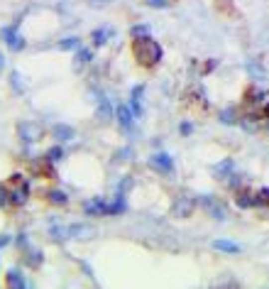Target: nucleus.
<instances>
[{
	"mask_svg": "<svg viewBox=\"0 0 269 289\" xmlns=\"http://www.w3.org/2000/svg\"><path fill=\"white\" fill-rule=\"evenodd\" d=\"M132 54H135V59L142 64V66H157L159 61H162V47L154 42V39H150V37H142V39H135L132 42Z\"/></svg>",
	"mask_w": 269,
	"mask_h": 289,
	"instance_id": "1",
	"label": "nucleus"
},
{
	"mask_svg": "<svg viewBox=\"0 0 269 289\" xmlns=\"http://www.w3.org/2000/svg\"><path fill=\"white\" fill-rule=\"evenodd\" d=\"M7 189H10L12 206H25V203H27V199H30V181H27L22 174H12Z\"/></svg>",
	"mask_w": 269,
	"mask_h": 289,
	"instance_id": "2",
	"label": "nucleus"
},
{
	"mask_svg": "<svg viewBox=\"0 0 269 289\" xmlns=\"http://www.w3.org/2000/svg\"><path fill=\"white\" fill-rule=\"evenodd\" d=\"M0 37H2V42H5V44H7L12 52H20V49H25V37L17 32V22H15V25H7V27H2Z\"/></svg>",
	"mask_w": 269,
	"mask_h": 289,
	"instance_id": "3",
	"label": "nucleus"
},
{
	"mask_svg": "<svg viewBox=\"0 0 269 289\" xmlns=\"http://www.w3.org/2000/svg\"><path fill=\"white\" fill-rule=\"evenodd\" d=\"M201 206L208 211V216L218 218V221H225V218H228V208L218 201L215 196H210V194H208V196H201Z\"/></svg>",
	"mask_w": 269,
	"mask_h": 289,
	"instance_id": "4",
	"label": "nucleus"
},
{
	"mask_svg": "<svg viewBox=\"0 0 269 289\" xmlns=\"http://www.w3.org/2000/svg\"><path fill=\"white\" fill-rule=\"evenodd\" d=\"M17 135L22 138V143H37L42 138V128L37 123H20L17 125Z\"/></svg>",
	"mask_w": 269,
	"mask_h": 289,
	"instance_id": "5",
	"label": "nucleus"
},
{
	"mask_svg": "<svg viewBox=\"0 0 269 289\" xmlns=\"http://www.w3.org/2000/svg\"><path fill=\"white\" fill-rule=\"evenodd\" d=\"M150 167H154L157 172L172 174V172H174V159H172L169 154L159 152V154H152V157H150Z\"/></svg>",
	"mask_w": 269,
	"mask_h": 289,
	"instance_id": "6",
	"label": "nucleus"
},
{
	"mask_svg": "<svg viewBox=\"0 0 269 289\" xmlns=\"http://www.w3.org/2000/svg\"><path fill=\"white\" fill-rule=\"evenodd\" d=\"M193 211H196V201H193V199H188V196H181V199H177L174 208H172V213H174L177 218H188Z\"/></svg>",
	"mask_w": 269,
	"mask_h": 289,
	"instance_id": "7",
	"label": "nucleus"
},
{
	"mask_svg": "<svg viewBox=\"0 0 269 289\" xmlns=\"http://www.w3.org/2000/svg\"><path fill=\"white\" fill-rule=\"evenodd\" d=\"M130 108L137 118L145 116V86H135L132 88V98H130Z\"/></svg>",
	"mask_w": 269,
	"mask_h": 289,
	"instance_id": "8",
	"label": "nucleus"
},
{
	"mask_svg": "<svg viewBox=\"0 0 269 289\" xmlns=\"http://www.w3.org/2000/svg\"><path fill=\"white\" fill-rule=\"evenodd\" d=\"M115 116H118V123H120L122 130H132V125H135V113H132L130 106H118Z\"/></svg>",
	"mask_w": 269,
	"mask_h": 289,
	"instance_id": "9",
	"label": "nucleus"
},
{
	"mask_svg": "<svg viewBox=\"0 0 269 289\" xmlns=\"http://www.w3.org/2000/svg\"><path fill=\"white\" fill-rule=\"evenodd\" d=\"M69 235H71V238L86 240V238H95V228L89 226V223H71V226H69Z\"/></svg>",
	"mask_w": 269,
	"mask_h": 289,
	"instance_id": "10",
	"label": "nucleus"
},
{
	"mask_svg": "<svg viewBox=\"0 0 269 289\" xmlns=\"http://www.w3.org/2000/svg\"><path fill=\"white\" fill-rule=\"evenodd\" d=\"M98 120L100 123H108L113 118V106H110V98H105L103 93H98Z\"/></svg>",
	"mask_w": 269,
	"mask_h": 289,
	"instance_id": "11",
	"label": "nucleus"
},
{
	"mask_svg": "<svg viewBox=\"0 0 269 289\" xmlns=\"http://www.w3.org/2000/svg\"><path fill=\"white\" fill-rule=\"evenodd\" d=\"M105 211H108V203L103 201L100 196L84 203V213H89V216H105Z\"/></svg>",
	"mask_w": 269,
	"mask_h": 289,
	"instance_id": "12",
	"label": "nucleus"
},
{
	"mask_svg": "<svg viewBox=\"0 0 269 289\" xmlns=\"http://www.w3.org/2000/svg\"><path fill=\"white\" fill-rule=\"evenodd\" d=\"M262 201V196H257V194H252V191H242L238 196V206L240 208H255V206H260Z\"/></svg>",
	"mask_w": 269,
	"mask_h": 289,
	"instance_id": "13",
	"label": "nucleus"
},
{
	"mask_svg": "<svg viewBox=\"0 0 269 289\" xmlns=\"http://www.w3.org/2000/svg\"><path fill=\"white\" fill-rule=\"evenodd\" d=\"M52 135H54V138H57V140H61V143H66V140H74V138H76V130H74V128H71V125H54V128H52Z\"/></svg>",
	"mask_w": 269,
	"mask_h": 289,
	"instance_id": "14",
	"label": "nucleus"
},
{
	"mask_svg": "<svg viewBox=\"0 0 269 289\" xmlns=\"http://www.w3.org/2000/svg\"><path fill=\"white\" fill-rule=\"evenodd\" d=\"M113 34H115V29H113V27H98L93 34H90V39H93V44H95V47H103V44H105Z\"/></svg>",
	"mask_w": 269,
	"mask_h": 289,
	"instance_id": "15",
	"label": "nucleus"
},
{
	"mask_svg": "<svg viewBox=\"0 0 269 289\" xmlns=\"http://www.w3.org/2000/svg\"><path fill=\"white\" fill-rule=\"evenodd\" d=\"M213 248H215L218 253H230V255H238L240 250H242L238 243H233V240H215Z\"/></svg>",
	"mask_w": 269,
	"mask_h": 289,
	"instance_id": "16",
	"label": "nucleus"
},
{
	"mask_svg": "<svg viewBox=\"0 0 269 289\" xmlns=\"http://www.w3.org/2000/svg\"><path fill=\"white\" fill-rule=\"evenodd\" d=\"M5 285H7V287H27V280L22 277L20 270H10L7 277H5Z\"/></svg>",
	"mask_w": 269,
	"mask_h": 289,
	"instance_id": "17",
	"label": "nucleus"
},
{
	"mask_svg": "<svg viewBox=\"0 0 269 289\" xmlns=\"http://www.w3.org/2000/svg\"><path fill=\"white\" fill-rule=\"evenodd\" d=\"M49 238H52V240H57V243L66 240V238H71V235H69V226H59V223H52V226H49Z\"/></svg>",
	"mask_w": 269,
	"mask_h": 289,
	"instance_id": "18",
	"label": "nucleus"
},
{
	"mask_svg": "<svg viewBox=\"0 0 269 289\" xmlns=\"http://www.w3.org/2000/svg\"><path fill=\"white\" fill-rule=\"evenodd\" d=\"M245 98H247L250 103H265V101H267V91H265V88L252 86V88H247Z\"/></svg>",
	"mask_w": 269,
	"mask_h": 289,
	"instance_id": "19",
	"label": "nucleus"
},
{
	"mask_svg": "<svg viewBox=\"0 0 269 289\" xmlns=\"http://www.w3.org/2000/svg\"><path fill=\"white\" fill-rule=\"evenodd\" d=\"M233 159H223V162H218L215 167H213V174L218 176V179H223V176H228V174L233 172Z\"/></svg>",
	"mask_w": 269,
	"mask_h": 289,
	"instance_id": "20",
	"label": "nucleus"
},
{
	"mask_svg": "<svg viewBox=\"0 0 269 289\" xmlns=\"http://www.w3.org/2000/svg\"><path fill=\"white\" fill-rule=\"evenodd\" d=\"M127 208V203H125V196L122 194H118V199L113 203H108V211H105V216H115V213H122Z\"/></svg>",
	"mask_w": 269,
	"mask_h": 289,
	"instance_id": "21",
	"label": "nucleus"
},
{
	"mask_svg": "<svg viewBox=\"0 0 269 289\" xmlns=\"http://www.w3.org/2000/svg\"><path fill=\"white\" fill-rule=\"evenodd\" d=\"M47 199H49V203H57V206H66V203H69V196H66L64 191H59V189H52V191L47 194Z\"/></svg>",
	"mask_w": 269,
	"mask_h": 289,
	"instance_id": "22",
	"label": "nucleus"
},
{
	"mask_svg": "<svg viewBox=\"0 0 269 289\" xmlns=\"http://www.w3.org/2000/svg\"><path fill=\"white\" fill-rule=\"evenodd\" d=\"M81 47V39L79 37H64L59 42V49H64V52H69V49H79Z\"/></svg>",
	"mask_w": 269,
	"mask_h": 289,
	"instance_id": "23",
	"label": "nucleus"
},
{
	"mask_svg": "<svg viewBox=\"0 0 269 289\" xmlns=\"http://www.w3.org/2000/svg\"><path fill=\"white\" fill-rule=\"evenodd\" d=\"M42 250H30L27 255H25V265H30V267H39L42 265Z\"/></svg>",
	"mask_w": 269,
	"mask_h": 289,
	"instance_id": "24",
	"label": "nucleus"
},
{
	"mask_svg": "<svg viewBox=\"0 0 269 289\" xmlns=\"http://www.w3.org/2000/svg\"><path fill=\"white\" fill-rule=\"evenodd\" d=\"M61 157H64V149H61V147H49V149H47V154H44V159H47L49 164L59 162Z\"/></svg>",
	"mask_w": 269,
	"mask_h": 289,
	"instance_id": "25",
	"label": "nucleus"
},
{
	"mask_svg": "<svg viewBox=\"0 0 269 289\" xmlns=\"http://www.w3.org/2000/svg\"><path fill=\"white\" fill-rule=\"evenodd\" d=\"M12 206V199H10V189L5 184H0V208H7Z\"/></svg>",
	"mask_w": 269,
	"mask_h": 289,
	"instance_id": "26",
	"label": "nucleus"
},
{
	"mask_svg": "<svg viewBox=\"0 0 269 289\" xmlns=\"http://www.w3.org/2000/svg\"><path fill=\"white\" fill-rule=\"evenodd\" d=\"M220 123L235 125V123H238V118H235V111H233V108H225V111H220Z\"/></svg>",
	"mask_w": 269,
	"mask_h": 289,
	"instance_id": "27",
	"label": "nucleus"
},
{
	"mask_svg": "<svg viewBox=\"0 0 269 289\" xmlns=\"http://www.w3.org/2000/svg\"><path fill=\"white\" fill-rule=\"evenodd\" d=\"M142 37H150V25H135L132 27V39H142Z\"/></svg>",
	"mask_w": 269,
	"mask_h": 289,
	"instance_id": "28",
	"label": "nucleus"
},
{
	"mask_svg": "<svg viewBox=\"0 0 269 289\" xmlns=\"http://www.w3.org/2000/svg\"><path fill=\"white\" fill-rule=\"evenodd\" d=\"M132 186H135V179H132V176H125V179L120 181V186H118V194H122V196H125V194H127V191H130Z\"/></svg>",
	"mask_w": 269,
	"mask_h": 289,
	"instance_id": "29",
	"label": "nucleus"
},
{
	"mask_svg": "<svg viewBox=\"0 0 269 289\" xmlns=\"http://www.w3.org/2000/svg\"><path fill=\"white\" fill-rule=\"evenodd\" d=\"M90 59H93V52H90V49H86V47L76 52V61H79V64H89Z\"/></svg>",
	"mask_w": 269,
	"mask_h": 289,
	"instance_id": "30",
	"label": "nucleus"
},
{
	"mask_svg": "<svg viewBox=\"0 0 269 289\" xmlns=\"http://www.w3.org/2000/svg\"><path fill=\"white\" fill-rule=\"evenodd\" d=\"M115 159H118V162H127V159H132V149H130V147H122L118 154H115Z\"/></svg>",
	"mask_w": 269,
	"mask_h": 289,
	"instance_id": "31",
	"label": "nucleus"
},
{
	"mask_svg": "<svg viewBox=\"0 0 269 289\" xmlns=\"http://www.w3.org/2000/svg\"><path fill=\"white\" fill-rule=\"evenodd\" d=\"M10 84H12V86L17 88L20 93L25 91V86H22V81H20V74H17V71H12V76H10Z\"/></svg>",
	"mask_w": 269,
	"mask_h": 289,
	"instance_id": "32",
	"label": "nucleus"
},
{
	"mask_svg": "<svg viewBox=\"0 0 269 289\" xmlns=\"http://www.w3.org/2000/svg\"><path fill=\"white\" fill-rule=\"evenodd\" d=\"M181 135H191V133H193V125H191V123H181Z\"/></svg>",
	"mask_w": 269,
	"mask_h": 289,
	"instance_id": "33",
	"label": "nucleus"
},
{
	"mask_svg": "<svg viewBox=\"0 0 269 289\" xmlns=\"http://www.w3.org/2000/svg\"><path fill=\"white\" fill-rule=\"evenodd\" d=\"M145 2H147V5H152V7H167V5H169L167 0H145Z\"/></svg>",
	"mask_w": 269,
	"mask_h": 289,
	"instance_id": "34",
	"label": "nucleus"
},
{
	"mask_svg": "<svg viewBox=\"0 0 269 289\" xmlns=\"http://www.w3.org/2000/svg\"><path fill=\"white\" fill-rule=\"evenodd\" d=\"M10 243H12V235L2 233V235H0V248H5V245H10Z\"/></svg>",
	"mask_w": 269,
	"mask_h": 289,
	"instance_id": "35",
	"label": "nucleus"
},
{
	"mask_svg": "<svg viewBox=\"0 0 269 289\" xmlns=\"http://www.w3.org/2000/svg\"><path fill=\"white\" fill-rule=\"evenodd\" d=\"M247 69H250V71H252V74H255V76H265V71H262V69H260V66H255V64H250V66H247Z\"/></svg>",
	"mask_w": 269,
	"mask_h": 289,
	"instance_id": "36",
	"label": "nucleus"
},
{
	"mask_svg": "<svg viewBox=\"0 0 269 289\" xmlns=\"http://www.w3.org/2000/svg\"><path fill=\"white\" fill-rule=\"evenodd\" d=\"M260 196H262V201H267V203H269V186H267V189H262V191H260Z\"/></svg>",
	"mask_w": 269,
	"mask_h": 289,
	"instance_id": "37",
	"label": "nucleus"
},
{
	"mask_svg": "<svg viewBox=\"0 0 269 289\" xmlns=\"http://www.w3.org/2000/svg\"><path fill=\"white\" fill-rule=\"evenodd\" d=\"M0 69H2V54H0Z\"/></svg>",
	"mask_w": 269,
	"mask_h": 289,
	"instance_id": "38",
	"label": "nucleus"
}]
</instances>
